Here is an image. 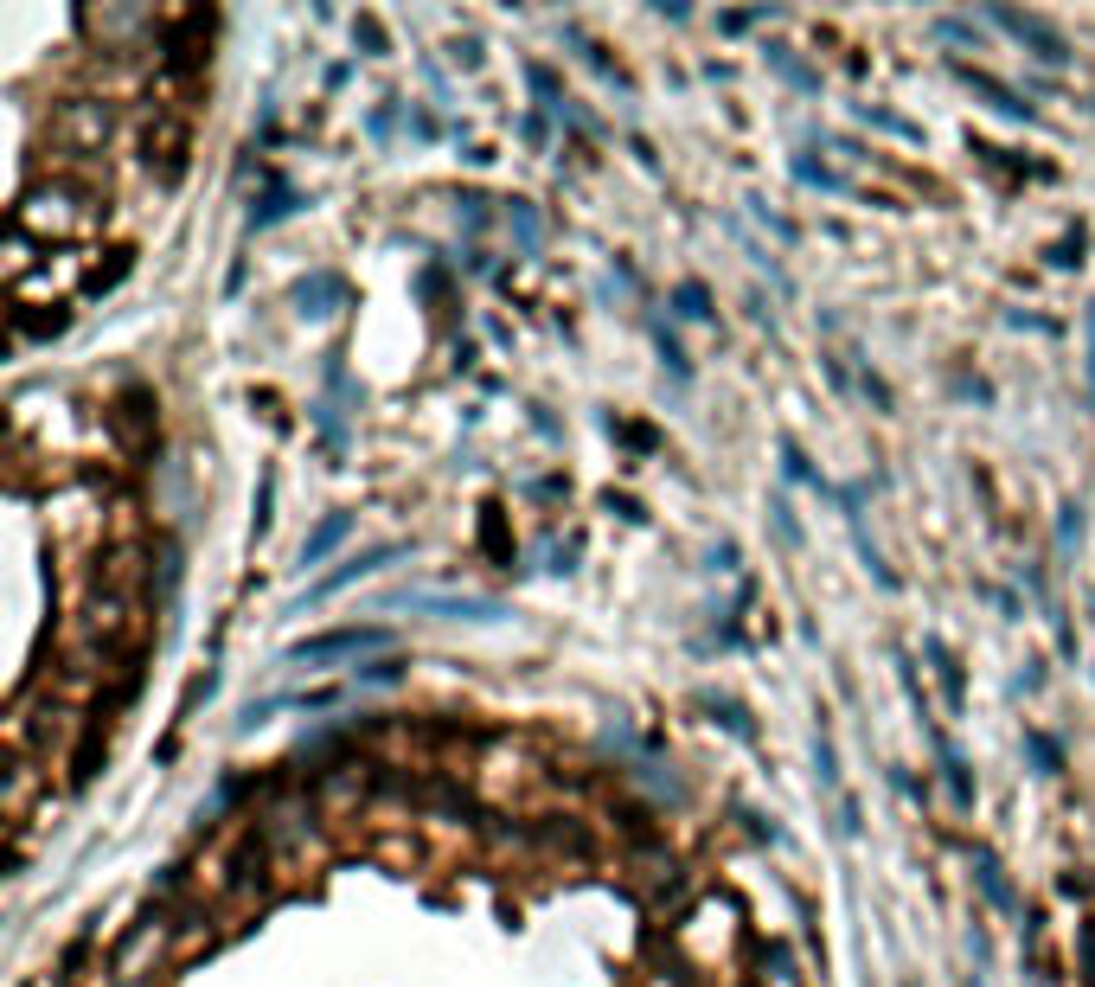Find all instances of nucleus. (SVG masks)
Segmentation results:
<instances>
[{
  "label": "nucleus",
  "instance_id": "f257e3e1",
  "mask_svg": "<svg viewBox=\"0 0 1095 987\" xmlns=\"http://www.w3.org/2000/svg\"><path fill=\"white\" fill-rule=\"evenodd\" d=\"M391 648V635L384 628H327V635H307L289 648L295 667H321V661H353V654H379Z\"/></svg>",
  "mask_w": 1095,
  "mask_h": 987
},
{
  "label": "nucleus",
  "instance_id": "f03ea898",
  "mask_svg": "<svg viewBox=\"0 0 1095 987\" xmlns=\"http://www.w3.org/2000/svg\"><path fill=\"white\" fill-rule=\"evenodd\" d=\"M391 558H410V546H404V539H384V546H365V551H359V558H346V565H340V571H327V577H321V584H314V590H307V597L295 603V609H307V603H327V597H340V590H346V584H359V577L384 571V565H391Z\"/></svg>",
  "mask_w": 1095,
  "mask_h": 987
},
{
  "label": "nucleus",
  "instance_id": "7ed1b4c3",
  "mask_svg": "<svg viewBox=\"0 0 1095 987\" xmlns=\"http://www.w3.org/2000/svg\"><path fill=\"white\" fill-rule=\"evenodd\" d=\"M404 609H423V616H442V623H507V603L493 597H442V590H404Z\"/></svg>",
  "mask_w": 1095,
  "mask_h": 987
},
{
  "label": "nucleus",
  "instance_id": "20e7f679",
  "mask_svg": "<svg viewBox=\"0 0 1095 987\" xmlns=\"http://www.w3.org/2000/svg\"><path fill=\"white\" fill-rule=\"evenodd\" d=\"M994 20L1013 32L1019 46H1032V52L1045 58V65H1070V58H1076V52H1070V39H1064L1057 27H1045L1038 13H1019V7H994Z\"/></svg>",
  "mask_w": 1095,
  "mask_h": 987
},
{
  "label": "nucleus",
  "instance_id": "39448f33",
  "mask_svg": "<svg viewBox=\"0 0 1095 987\" xmlns=\"http://www.w3.org/2000/svg\"><path fill=\"white\" fill-rule=\"evenodd\" d=\"M974 879H980V891H987V905H994V910H1019L1013 885H1006V872H999V859L987 853V847H974Z\"/></svg>",
  "mask_w": 1095,
  "mask_h": 987
},
{
  "label": "nucleus",
  "instance_id": "423d86ee",
  "mask_svg": "<svg viewBox=\"0 0 1095 987\" xmlns=\"http://www.w3.org/2000/svg\"><path fill=\"white\" fill-rule=\"evenodd\" d=\"M346 532H353V514H327V520H321V526H314V532L302 539V571H307V565H321V558H327V551L340 546Z\"/></svg>",
  "mask_w": 1095,
  "mask_h": 987
},
{
  "label": "nucleus",
  "instance_id": "0eeeda50",
  "mask_svg": "<svg viewBox=\"0 0 1095 987\" xmlns=\"http://www.w3.org/2000/svg\"><path fill=\"white\" fill-rule=\"evenodd\" d=\"M340 295H346V289H340V276H327V270H321V276H307V283L295 289L302 314H333V302H340Z\"/></svg>",
  "mask_w": 1095,
  "mask_h": 987
},
{
  "label": "nucleus",
  "instance_id": "6e6552de",
  "mask_svg": "<svg viewBox=\"0 0 1095 987\" xmlns=\"http://www.w3.org/2000/svg\"><path fill=\"white\" fill-rule=\"evenodd\" d=\"M961 84H974V90H980V97H987L994 109H1006V116H1032V109H1025L1019 97L1006 90V84H999V78H987V71H974V65H961Z\"/></svg>",
  "mask_w": 1095,
  "mask_h": 987
},
{
  "label": "nucleus",
  "instance_id": "1a4fd4ad",
  "mask_svg": "<svg viewBox=\"0 0 1095 987\" xmlns=\"http://www.w3.org/2000/svg\"><path fill=\"white\" fill-rule=\"evenodd\" d=\"M922 648H929V661H936V674H942V693H948V705H961V667H955V654H948L942 642H936V635H929Z\"/></svg>",
  "mask_w": 1095,
  "mask_h": 987
},
{
  "label": "nucleus",
  "instance_id": "9d476101",
  "mask_svg": "<svg viewBox=\"0 0 1095 987\" xmlns=\"http://www.w3.org/2000/svg\"><path fill=\"white\" fill-rule=\"evenodd\" d=\"M1025 751H1032V756H1038V763H1045V776H1057V770H1064V751H1057V744H1050L1045 731H1025Z\"/></svg>",
  "mask_w": 1095,
  "mask_h": 987
},
{
  "label": "nucleus",
  "instance_id": "9b49d317",
  "mask_svg": "<svg viewBox=\"0 0 1095 987\" xmlns=\"http://www.w3.org/2000/svg\"><path fill=\"white\" fill-rule=\"evenodd\" d=\"M289 212H295V193H282V186H276V193L251 212V225H276V218H289Z\"/></svg>",
  "mask_w": 1095,
  "mask_h": 987
},
{
  "label": "nucleus",
  "instance_id": "f8f14e48",
  "mask_svg": "<svg viewBox=\"0 0 1095 987\" xmlns=\"http://www.w3.org/2000/svg\"><path fill=\"white\" fill-rule=\"evenodd\" d=\"M673 302H680V314H692V321H705V314H712V295H705L698 283H686L680 295H673Z\"/></svg>",
  "mask_w": 1095,
  "mask_h": 987
},
{
  "label": "nucleus",
  "instance_id": "ddd939ff",
  "mask_svg": "<svg viewBox=\"0 0 1095 987\" xmlns=\"http://www.w3.org/2000/svg\"><path fill=\"white\" fill-rule=\"evenodd\" d=\"M404 667H410V661H398V654H384L379 667H365L359 680H365V686H391V680H404Z\"/></svg>",
  "mask_w": 1095,
  "mask_h": 987
},
{
  "label": "nucleus",
  "instance_id": "4468645a",
  "mask_svg": "<svg viewBox=\"0 0 1095 987\" xmlns=\"http://www.w3.org/2000/svg\"><path fill=\"white\" fill-rule=\"evenodd\" d=\"M705 705H712V712H717V719H724L731 731H737V737H756V731H750V719H743V712H737L731 700H705Z\"/></svg>",
  "mask_w": 1095,
  "mask_h": 987
},
{
  "label": "nucleus",
  "instance_id": "2eb2a0df",
  "mask_svg": "<svg viewBox=\"0 0 1095 987\" xmlns=\"http://www.w3.org/2000/svg\"><path fill=\"white\" fill-rule=\"evenodd\" d=\"M775 71H782V78H794L801 90H820V78H814V71H801V65H794L789 52H775Z\"/></svg>",
  "mask_w": 1095,
  "mask_h": 987
},
{
  "label": "nucleus",
  "instance_id": "dca6fc26",
  "mask_svg": "<svg viewBox=\"0 0 1095 987\" xmlns=\"http://www.w3.org/2000/svg\"><path fill=\"white\" fill-rule=\"evenodd\" d=\"M1083 968H1089V975H1083V981L1095 987V917H1089V924H1083Z\"/></svg>",
  "mask_w": 1095,
  "mask_h": 987
},
{
  "label": "nucleus",
  "instance_id": "f3484780",
  "mask_svg": "<svg viewBox=\"0 0 1095 987\" xmlns=\"http://www.w3.org/2000/svg\"><path fill=\"white\" fill-rule=\"evenodd\" d=\"M1076 539H1083V514H1076V507H1064V546H1076Z\"/></svg>",
  "mask_w": 1095,
  "mask_h": 987
},
{
  "label": "nucleus",
  "instance_id": "a211bd4d",
  "mask_svg": "<svg viewBox=\"0 0 1095 987\" xmlns=\"http://www.w3.org/2000/svg\"><path fill=\"white\" fill-rule=\"evenodd\" d=\"M1083 328H1089V398H1095V309H1089V321H1083Z\"/></svg>",
  "mask_w": 1095,
  "mask_h": 987
},
{
  "label": "nucleus",
  "instance_id": "6ab92c4d",
  "mask_svg": "<svg viewBox=\"0 0 1095 987\" xmlns=\"http://www.w3.org/2000/svg\"><path fill=\"white\" fill-rule=\"evenodd\" d=\"M968 987H987V981H980V975H974V981H968Z\"/></svg>",
  "mask_w": 1095,
  "mask_h": 987
}]
</instances>
